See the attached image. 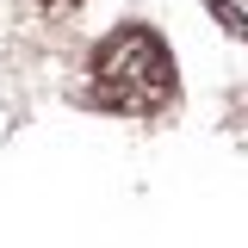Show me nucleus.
<instances>
[{
  "label": "nucleus",
  "instance_id": "nucleus-1",
  "mask_svg": "<svg viewBox=\"0 0 248 248\" xmlns=\"http://www.w3.org/2000/svg\"><path fill=\"white\" fill-rule=\"evenodd\" d=\"M93 99L106 112L149 118L174 99V56L149 25H124L93 50Z\"/></svg>",
  "mask_w": 248,
  "mask_h": 248
},
{
  "label": "nucleus",
  "instance_id": "nucleus-2",
  "mask_svg": "<svg viewBox=\"0 0 248 248\" xmlns=\"http://www.w3.org/2000/svg\"><path fill=\"white\" fill-rule=\"evenodd\" d=\"M205 6H211V19L230 31V37H242V44H248V0H205Z\"/></svg>",
  "mask_w": 248,
  "mask_h": 248
},
{
  "label": "nucleus",
  "instance_id": "nucleus-3",
  "mask_svg": "<svg viewBox=\"0 0 248 248\" xmlns=\"http://www.w3.org/2000/svg\"><path fill=\"white\" fill-rule=\"evenodd\" d=\"M31 6H37V13H50V19H62V13H75L81 0H31Z\"/></svg>",
  "mask_w": 248,
  "mask_h": 248
}]
</instances>
